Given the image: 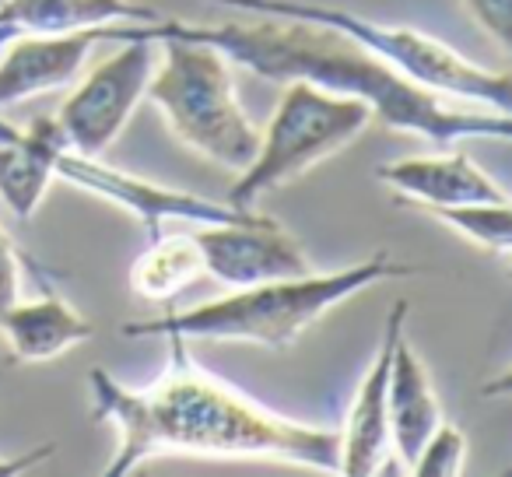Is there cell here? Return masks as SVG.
I'll list each match as a JSON object with an SVG mask.
<instances>
[{
	"label": "cell",
	"mask_w": 512,
	"mask_h": 477,
	"mask_svg": "<svg viewBox=\"0 0 512 477\" xmlns=\"http://www.w3.org/2000/svg\"><path fill=\"white\" fill-rule=\"evenodd\" d=\"M165 344V372L144 390L120 383L106 369H88L92 421L116 432L106 477H127L162 453L274 460L341 474V432L274 414L214 372L200 369L186 355V341L169 337Z\"/></svg>",
	"instance_id": "1"
},
{
	"label": "cell",
	"mask_w": 512,
	"mask_h": 477,
	"mask_svg": "<svg viewBox=\"0 0 512 477\" xmlns=\"http://www.w3.org/2000/svg\"><path fill=\"white\" fill-rule=\"evenodd\" d=\"M256 22H218L197 25L183 18H158L144 25H106L102 43H127V39H193L221 50L235 67H246L256 78L288 85L306 81L330 95H348L372 109V123H383L397 134H418L435 144H456L470 137L484 141H509L512 113H491L477 106H446V99L428 88L407 81L383 60L365 53L358 43L337 29L299 18H264Z\"/></svg>",
	"instance_id": "2"
},
{
	"label": "cell",
	"mask_w": 512,
	"mask_h": 477,
	"mask_svg": "<svg viewBox=\"0 0 512 477\" xmlns=\"http://www.w3.org/2000/svg\"><path fill=\"white\" fill-rule=\"evenodd\" d=\"M414 267L397 264L390 253H372L362 264L341 267L327 274L264 281V285L232 288L225 299L200 302L183 313H165L158 320L123 323L120 334L130 341L148 337H176V341H214V344H256L267 351H288L299 344L309 327L323 320L330 309L348 302L351 295L393 278H414Z\"/></svg>",
	"instance_id": "3"
},
{
	"label": "cell",
	"mask_w": 512,
	"mask_h": 477,
	"mask_svg": "<svg viewBox=\"0 0 512 477\" xmlns=\"http://www.w3.org/2000/svg\"><path fill=\"white\" fill-rule=\"evenodd\" d=\"M207 4L232 11V15L299 18V22L327 25V29L348 36L351 43H358L376 60H383L386 67L404 74L407 81L442 95V99H453L460 106L491 109V113H509V74L474 64L442 39L411 29V25H386L358 15V11L337 8V4H320V0H207Z\"/></svg>",
	"instance_id": "4"
},
{
	"label": "cell",
	"mask_w": 512,
	"mask_h": 477,
	"mask_svg": "<svg viewBox=\"0 0 512 477\" xmlns=\"http://www.w3.org/2000/svg\"><path fill=\"white\" fill-rule=\"evenodd\" d=\"M155 74L144 99L162 113L169 134L193 155L242 172L260 144V127L235 95V64L193 39H158Z\"/></svg>",
	"instance_id": "5"
},
{
	"label": "cell",
	"mask_w": 512,
	"mask_h": 477,
	"mask_svg": "<svg viewBox=\"0 0 512 477\" xmlns=\"http://www.w3.org/2000/svg\"><path fill=\"white\" fill-rule=\"evenodd\" d=\"M372 123V109L348 95H330L306 81H288L274 106L267 127L260 130L253 158L228 190V204L239 211H256L264 193L295 183L348 148L358 134Z\"/></svg>",
	"instance_id": "6"
},
{
	"label": "cell",
	"mask_w": 512,
	"mask_h": 477,
	"mask_svg": "<svg viewBox=\"0 0 512 477\" xmlns=\"http://www.w3.org/2000/svg\"><path fill=\"white\" fill-rule=\"evenodd\" d=\"M120 46L123 50H116L113 57L74 78L64 106L53 116L64 130L67 148L78 155H106L148 95V81L155 74L151 43L127 39Z\"/></svg>",
	"instance_id": "7"
},
{
	"label": "cell",
	"mask_w": 512,
	"mask_h": 477,
	"mask_svg": "<svg viewBox=\"0 0 512 477\" xmlns=\"http://www.w3.org/2000/svg\"><path fill=\"white\" fill-rule=\"evenodd\" d=\"M57 179L78 186V190L102 197L116 204L120 211L134 214L144 225L148 239H158L165 232V221H186V225H249V221H264L267 214L260 211H239L225 200H207L179 186H162L137 172L106 165L102 158L78 155L64 148L57 155Z\"/></svg>",
	"instance_id": "8"
},
{
	"label": "cell",
	"mask_w": 512,
	"mask_h": 477,
	"mask_svg": "<svg viewBox=\"0 0 512 477\" xmlns=\"http://www.w3.org/2000/svg\"><path fill=\"white\" fill-rule=\"evenodd\" d=\"M193 239L204 257V274L225 288L313 274L302 243H295V235H288L274 218L249 225H193Z\"/></svg>",
	"instance_id": "9"
},
{
	"label": "cell",
	"mask_w": 512,
	"mask_h": 477,
	"mask_svg": "<svg viewBox=\"0 0 512 477\" xmlns=\"http://www.w3.org/2000/svg\"><path fill=\"white\" fill-rule=\"evenodd\" d=\"M407 313H411L407 302H393L379 344L348 407V425L341 432V474L348 477H372L386 463H397L390 449V421H386V383H390L393 344L404 334Z\"/></svg>",
	"instance_id": "10"
},
{
	"label": "cell",
	"mask_w": 512,
	"mask_h": 477,
	"mask_svg": "<svg viewBox=\"0 0 512 477\" xmlns=\"http://www.w3.org/2000/svg\"><path fill=\"white\" fill-rule=\"evenodd\" d=\"M8 43V53L0 57V109L71 88L85 60L102 43V29L60 32V36H15Z\"/></svg>",
	"instance_id": "11"
},
{
	"label": "cell",
	"mask_w": 512,
	"mask_h": 477,
	"mask_svg": "<svg viewBox=\"0 0 512 477\" xmlns=\"http://www.w3.org/2000/svg\"><path fill=\"white\" fill-rule=\"evenodd\" d=\"M376 179L390 186L404 204H414L421 211L425 207L477 204V200H509L502 186L467 151L393 158V162L379 165Z\"/></svg>",
	"instance_id": "12"
},
{
	"label": "cell",
	"mask_w": 512,
	"mask_h": 477,
	"mask_svg": "<svg viewBox=\"0 0 512 477\" xmlns=\"http://www.w3.org/2000/svg\"><path fill=\"white\" fill-rule=\"evenodd\" d=\"M67 148L57 120L15 127L0 116V200L15 221H29L57 179V155Z\"/></svg>",
	"instance_id": "13"
},
{
	"label": "cell",
	"mask_w": 512,
	"mask_h": 477,
	"mask_svg": "<svg viewBox=\"0 0 512 477\" xmlns=\"http://www.w3.org/2000/svg\"><path fill=\"white\" fill-rule=\"evenodd\" d=\"M386 421H390V449L400 467H411L414 456L442 421V404L428 369L421 365L418 351L411 348L407 334L397 337L390 362V383H386Z\"/></svg>",
	"instance_id": "14"
},
{
	"label": "cell",
	"mask_w": 512,
	"mask_h": 477,
	"mask_svg": "<svg viewBox=\"0 0 512 477\" xmlns=\"http://www.w3.org/2000/svg\"><path fill=\"white\" fill-rule=\"evenodd\" d=\"M162 11L141 0H0V43L15 36L106 29V25L158 22Z\"/></svg>",
	"instance_id": "15"
},
{
	"label": "cell",
	"mask_w": 512,
	"mask_h": 477,
	"mask_svg": "<svg viewBox=\"0 0 512 477\" xmlns=\"http://www.w3.org/2000/svg\"><path fill=\"white\" fill-rule=\"evenodd\" d=\"M0 334L18 365H43L92 341L95 327L71 302L46 288L39 299H18L0 316Z\"/></svg>",
	"instance_id": "16"
},
{
	"label": "cell",
	"mask_w": 512,
	"mask_h": 477,
	"mask_svg": "<svg viewBox=\"0 0 512 477\" xmlns=\"http://www.w3.org/2000/svg\"><path fill=\"white\" fill-rule=\"evenodd\" d=\"M197 278H204V257L193 232H162L130 264L127 281L137 299L169 302L183 295Z\"/></svg>",
	"instance_id": "17"
},
{
	"label": "cell",
	"mask_w": 512,
	"mask_h": 477,
	"mask_svg": "<svg viewBox=\"0 0 512 477\" xmlns=\"http://www.w3.org/2000/svg\"><path fill=\"white\" fill-rule=\"evenodd\" d=\"M428 218L442 221L463 235L470 246L491 253V257H509L512 253V204L509 200H477V204H453V207H425Z\"/></svg>",
	"instance_id": "18"
},
{
	"label": "cell",
	"mask_w": 512,
	"mask_h": 477,
	"mask_svg": "<svg viewBox=\"0 0 512 477\" xmlns=\"http://www.w3.org/2000/svg\"><path fill=\"white\" fill-rule=\"evenodd\" d=\"M467 449L470 446H467L463 428L449 425V421L442 418L407 470H411L414 477H460L463 463H467Z\"/></svg>",
	"instance_id": "19"
},
{
	"label": "cell",
	"mask_w": 512,
	"mask_h": 477,
	"mask_svg": "<svg viewBox=\"0 0 512 477\" xmlns=\"http://www.w3.org/2000/svg\"><path fill=\"white\" fill-rule=\"evenodd\" d=\"M463 11L474 18V25L498 46L509 53L512 46V0H460Z\"/></svg>",
	"instance_id": "20"
},
{
	"label": "cell",
	"mask_w": 512,
	"mask_h": 477,
	"mask_svg": "<svg viewBox=\"0 0 512 477\" xmlns=\"http://www.w3.org/2000/svg\"><path fill=\"white\" fill-rule=\"evenodd\" d=\"M22 264H29L11 235H0V316L22 299Z\"/></svg>",
	"instance_id": "21"
},
{
	"label": "cell",
	"mask_w": 512,
	"mask_h": 477,
	"mask_svg": "<svg viewBox=\"0 0 512 477\" xmlns=\"http://www.w3.org/2000/svg\"><path fill=\"white\" fill-rule=\"evenodd\" d=\"M57 453V442H39L36 449H25V453L15 456H0V477H18L32 467H43L50 456Z\"/></svg>",
	"instance_id": "22"
}]
</instances>
